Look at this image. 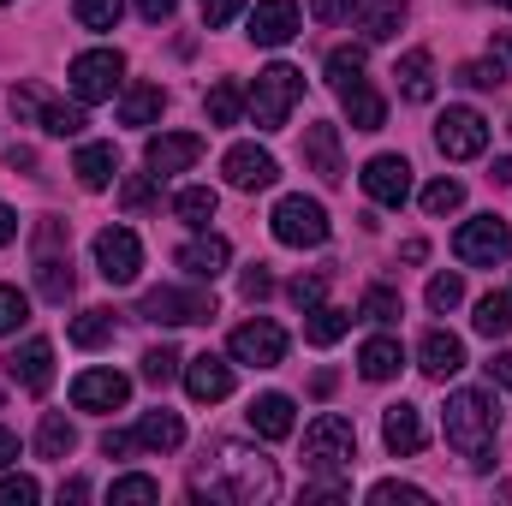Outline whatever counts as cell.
<instances>
[{"instance_id": "obj_1", "label": "cell", "mask_w": 512, "mask_h": 506, "mask_svg": "<svg viewBox=\"0 0 512 506\" xmlns=\"http://www.w3.org/2000/svg\"><path fill=\"white\" fill-rule=\"evenodd\" d=\"M191 495H215V501H239V506H256V501H274L280 495V471L268 453H256L245 441H215V453H203L197 477H191Z\"/></svg>"}, {"instance_id": "obj_2", "label": "cell", "mask_w": 512, "mask_h": 506, "mask_svg": "<svg viewBox=\"0 0 512 506\" xmlns=\"http://www.w3.org/2000/svg\"><path fill=\"white\" fill-rule=\"evenodd\" d=\"M441 429H447V447L471 459V471H489V465H495V435H501V405H495V393H483V387L447 393Z\"/></svg>"}, {"instance_id": "obj_3", "label": "cell", "mask_w": 512, "mask_h": 506, "mask_svg": "<svg viewBox=\"0 0 512 506\" xmlns=\"http://www.w3.org/2000/svg\"><path fill=\"white\" fill-rule=\"evenodd\" d=\"M30 262H36V292L48 304L72 298V227L60 215H42L30 233Z\"/></svg>"}, {"instance_id": "obj_4", "label": "cell", "mask_w": 512, "mask_h": 506, "mask_svg": "<svg viewBox=\"0 0 512 506\" xmlns=\"http://www.w3.org/2000/svg\"><path fill=\"white\" fill-rule=\"evenodd\" d=\"M304 102V72L298 66H286V60H274V66H262L251 84V96H245V108H251L256 131H280L292 120V108Z\"/></svg>"}, {"instance_id": "obj_5", "label": "cell", "mask_w": 512, "mask_h": 506, "mask_svg": "<svg viewBox=\"0 0 512 506\" xmlns=\"http://www.w3.org/2000/svg\"><path fill=\"white\" fill-rule=\"evenodd\" d=\"M352 459H358V429H352V417L322 411V417L304 429V465H310L316 477H340V471H352Z\"/></svg>"}, {"instance_id": "obj_6", "label": "cell", "mask_w": 512, "mask_h": 506, "mask_svg": "<svg viewBox=\"0 0 512 506\" xmlns=\"http://www.w3.org/2000/svg\"><path fill=\"white\" fill-rule=\"evenodd\" d=\"M268 227H274V239H280L286 251H316V245H328V209H322L316 197H304V191L280 197L274 215H268Z\"/></svg>"}, {"instance_id": "obj_7", "label": "cell", "mask_w": 512, "mask_h": 506, "mask_svg": "<svg viewBox=\"0 0 512 506\" xmlns=\"http://www.w3.org/2000/svg\"><path fill=\"white\" fill-rule=\"evenodd\" d=\"M12 120L18 126H42L48 137H78V131L90 126L84 120V102H54L42 84H18L12 90Z\"/></svg>"}, {"instance_id": "obj_8", "label": "cell", "mask_w": 512, "mask_h": 506, "mask_svg": "<svg viewBox=\"0 0 512 506\" xmlns=\"http://www.w3.org/2000/svg\"><path fill=\"white\" fill-rule=\"evenodd\" d=\"M143 316L167 322V328H191V322H215V292L197 286H149L143 292Z\"/></svg>"}, {"instance_id": "obj_9", "label": "cell", "mask_w": 512, "mask_h": 506, "mask_svg": "<svg viewBox=\"0 0 512 506\" xmlns=\"http://www.w3.org/2000/svg\"><path fill=\"white\" fill-rule=\"evenodd\" d=\"M120 78H126V54L120 48H84L78 60H72V96L90 108V102H108L114 90H120Z\"/></svg>"}, {"instance_id": "obj_10", "label": "cell", "mask_w": 512, "mask_h": 506, "mask_svg": "<svg viewBox=\"0 0 512 506\" xmlns=\"http://www.w3.org/2000/svg\"><path fill=\"white\" fill-rule=\"evenodd\" d=\"M227 358H233V364H251V370H274V364L286 358V328L268 322V316L239 322V328L227 334Z\"/></svg>"}, {"instance_id": "obj_11", "label": "cell", "mask_w": 512, "mask_h": 506, "mask_svg": "<svg viewBox=\"0 0 512 506\" xmlns=\"http://www.w3.org/2000/svg\"><path fill=\"white\" fill-rule=\"evenodd\" d=\"M453 251H459V262H471V268H495V262H507L512 256L507 221H501V215H471V221L459 227Z\"/></svg>"}, {"instance_id": "obj_12", "label": "cell", "mask_w": 512, "mask_h": 506, "mask_svg": "<svg viewBox=\"0 0 512 506\" xmlns=\"http://www.w3.org/2000/svg\"><path fill=\"white\" fill-rule=\"evenodd\" d=\"M435 149H441L447 161H477V155L489 149V120H483L477 108H447V114L435 120Z\"/></svg>"}, {"instance_id": "obj_13", "label": "cell", "mask_w": 512, "mask_h": 506, "mask_svg": "<svg viewBox=\"0 0 512 506\" xmlns=\"http://www.w3.org/2000/svg\"><path fill=\"white\" fill-rule=\"evenodd\" d=\"M173 262L185 268V280H203V286H215V280L233 268V245H227L221 233H209V227H203V233H191V239L173 251Z\"/></svg>"}, {"instance_id": "obj_14", "label": "cell", "mask_w": 512, "mask_h": 506, "mask_svg": "<svg viewBox=\"0 0 512 506\" xmlns=\"http://www.w3.org/2000/svg\"><path fill=\"white\" fill-rule=\"evenodd\" d=\"M96 268H102L108 286H131L137 268H143V245H137V233H131V227H102V233H96Z\"/></svg>"}, {"instance_id": "obj_15", "label": "cell", "mask_w": 512, "mask_h": 506, "mask_svg": "<svg viewBox=\"0 0 512 506\" xmlns=\"http://www.w3.org/2000/svg\"><path fill=\"white\" fill-rule=\"evenodd\" d=\"M197 161H203V137H197V131H161V137L143 143L149 179H173V173H185V167H197Z\"/></svg>"}, {"instance_id": "obj_16", "label": "cell", "mask_w": 512, "mask_h": 506, "mask_svg": "<svg viewBox=\"0 0 512 506\" xmlns=\"http://www.w3.org/2000/svg\"><path fill=\"white\" fill-rule=\"evenodd\" d=\"M358 179H364V197L382 203V209H399L411 197V161L405 155H370Z\"/></svg>"}, {"instance_id": "obj_17", "label": "cell", "mask_w": 512, "mask_h": 506, "mask_svg": "<svg viewBox=\"0 0 512 506\" xmlns=\"http://www.w3.org/2000/svg\"><path fill=\"white\" fill-rule=\"evenodd\" d=\"M221 173H227L233 191H268V185L280 179V161H274L268 149H256V143H233L227 161H221Z\"/></svg>"}, {"instance_id": "obj_18", "label": "cell", "mask_w": 512, "mask_h": 506, "mask_svg": "<svg viewBox=\"0 0 512 506\" xmlns=\"http://www.w3.org/2000/svg\"><path fill=\"white\" fill-rule=\"evenodd\" d=\"M126 399H131V376H120V370H84L72 381L78 411H126Z\"/></svg>"}, {"instance_id": "obj_19", "label": "cell", "mask_w": 512, "mask_h": 506, "mask_svg": "<svg viewBox=\"0 0 512 506\" xmlns=\"http://www.w3.org/2000/svg\"><path fill=\"white\" fill-rule=\"evenodd\" d=\"M6 376L18 381L24 393H48V381H54V346L42 334H30L24 346L6 352Z\"/></svg>"}, {"instance_id": "obj_20", "label": "cell", "mask_w": 512, "mask_h": 506, "mask_svg": "<svg viewBox=\"0 0 512 506\" xmlns=\"http://www.w3.org/2000/svg\"><path fill=\"white\" fill-rule=\"evenodd\" d=\"M233 364L227 358H215V352H197V358H185V393L197 399V405H221L227 393H233Z\"/></svg>"}, {"instance_id": "obj_21", "label": "cell", "mask_w": 512, "mask_h": 506, "mask_svg": "<svg viewBox=\"0 0 512 506\" xmlns=\"http://www.w3.org/2000/svg\"><path fill=\"white\" fill-rule=\"evenodd\" d=\"M298 0H256L251 6V42L256 48H286L298 36Z\"/></svg>"}, {"instance_id": "obj_22", "label": "cell", "mask_w": 512, "mask_h": 506, "mask_svg": "<svg viewBox=\"0 0 512 506\" xmlns=\"http://www.w3.org/2000/svg\"><path fill=\"white\" fill-rule=\"evenodd\" d=\"M417 370L429 381H447L465 370V340L459 334H447V328H429L423 334V346H417Z\"/></svg>"}, {"instance_id": "obj_23", "label": "cell", "mask_w": 512, "mask_h": 506, "mask_svg": "<svg viewBox=\"0 0 512 506\" xmlns=\"http://www.w3.org/2000/svg\"><path fill=\"white\" fill-rule=\"evenodd\" d=\"M382 441L387 453H399V459H411V453H423V441H429V429H423V411L417 405H387L382 411Z\"/></svg>"}, {"instance_id": "obj_24", "label": "cell", "mask_w": 512, "mask_h": 506, "mask_svg": "<svg viewBox=\"0 0 512 506\" xmlns=\"http://www.w3.org/2000/svg\"><path fill=\"white\" fill-rule=\"evenodd\" d=\"M304 161L322 185H340L346 179V161H340V126H304Z\"/></svg>"}, {"instance_id": "obj_25", "label": "cell", "mask_w": 512, "mask_h": 506, "mask_svg": "<svg viewBox=\"0 0 512 506\" xmlns=\"http://www.w3.org/2000/svg\"><path fill=\"white\" fill-rule=\"evenodd\" d=\"M340 108H346L352 131H382V126H387V96L370 84V78L346 84V90H340Z\"/></svg>"}, {"instance_id": "obj_26", "label": "cell", "mask_w": 512, "mask_h": 506, "mask_svg": "<svg viewBox=\"0 0 512 506\" xmlns=\"http://www.w3.org/2000/svg\"><path fill=\"white\" fill-rule=\"evenodd\" d=\"M251 429L262 435V441H286V435L298 429L292 399H286V393H256L251 399Z\"/></svg>"}, {"instance_id": "obj_27", "label": "cell", "mask_w": 512, "mask_h": 506, "mask_svg": "<svg viewBox=\"0 0 512 506\" xmlns=\"http://www.w3.org/2000/svg\"><path fill=\"white\" fill-rule=\"evenodd\" d=\"M137 447H143V453H179V447H185L179 411H143V417H137Z\"/></svg>"}, {"instance_id": "obj_28", "label": "cell", "mask_w": 512, "mask_h": 506, "mask_svg": "<svg viewBox=\"0 0 512 506\" xmlns=\"http://www.w3.org/2000/svg\"><path fill=\"white\" fill-rule=\"evenodd\" d=\"M399 370H405V346H399L393 334H370L364 352H358V376L364 381H393Z\"/></svg>"}, {"instance_id": "obj_29", "label": "cell", "mask_w": 512, "mask_h": 506, "mask_svg": "<svg viewBox=\"0 0 512 506\" xmlns=\"http://www.w3.org/2000/svg\"><path fill=\"white\" fill-rule=\"evenodd\" d=\"M393 78H399V96L405 102H435V60H429V48H411L393 66Z\"/></svg>"}, {"instance_id": "obj_30", "label": "cell", "mask_w": 512, "mask_h": 506, "mask_svg": "<svg viewBox=\"0 0 512 506\" xmlns=\"http://www.w3.org/2000/svg\"><path fill=\"white\" fill-rule=\"evenodd\" d=\"M72 173H78V185H84V191H108V185H114V173H120L114 143H84V149H78V161H72Z\"/></svg>"}, {"instance_id": "obj_31", "label": "cell", "mask_w": 512, "mask_h": 506, "mask_svg": "<svg viewBox=\"0 0 512 506\" xmlns=\"http://www.w3.org/2000/svg\"><path fill=\"white\" fill-rule=\"evenodd\" d=\"M167 114V90L161 84H131L126 96H120V126H155Z\"/></svg>"}, {"instance_id": "obj_32", "label": "cell", "mask_w": 512, "mask_h": 506, "mask_svg": "<svg viewBox=\"0 0 512 506\" xmlns=\"http://www.w3.org/2000/svg\"><path fill=\"white\" fill-rule=\"evenodd\" d=\"M346 328H352V310H340V304H316V310H304V340L310 346H334V340H346Z\"/></svg>"}, {"instance_id": "obj_33", "label": "cell", "mask_w": 512, "mask_h": 506, "mask_svg": "<svg viewBox=\"0 0 512 506\" xmlns=\"http://www.w3.org/2000/svg\"><path fill=\"white\" fill-rule=\"evenodd\" d=\"M358 24H364V42H393L405 30V0H376V6H358Z\"/></svg>"}, {"instance_id": "obj_34", "label": "cell", "mask_w": 512, "mask_h": 506, "mask_svg": "<svg viewBox=\"0 0 512 506\" xmlns=\"http://www.w3.org/2000/svg\"><path fill=\"white\" fill-rule=\"evenodd\" d=\"M471 328H477L483 340H507V334H512V292H483V298H477Z\"/></svg>"}, {"instance_id": "obj_35", "label": "cell", "mask_w": 512, "mask_h": 506, "mask_svg": "<svg viewBox=\"0 0 512 506\" xmlns=\"http://www.w3.org/2000/svg\"><path fill=\"white\" fill-rule=\"evenodd\" d=\"M215 209H221V197H215L209 185H185V191L173 197V215H179L185 227H197V233H203V227L215 221Z\"/></svg>"}, {"instance_id": "obj_36", "label": "cell", "mask_w": 512, "mask_h": 506, "mask_svg": "<svg viewBox=\"0 0 512 506\" xmlns=\"http://www.w3.org/2000/svg\"><path fill=\"white\" fill-rule=\"evenodd\" d=\"M72 447H78V429H72L60 411H48V417L36 423V453H42V459H72Z\"/></svg>"}, {"instance_id": "obj_37", "label": "cell", "mask_w": 512, "mask_h": 506, "mask_svg": "<svg viewBox=\"0 0 512 506\" xmlns=\"http://www.w3.org/2000/svg\"><path fill=\"white\" fill-rule=\"evenodd\" d=\"M203 114H209V126H239V114H245V90H239V84H215V90L203 96Z\"/></svg>"}, {"instance_id": "obj_38", "label": "cell", "mask_w": 512, "mask_h": 506, "mask_svg": "<svg viewBox=\"0 0 512 506\" xmlns=\"http://www.w3.org/2000/svg\"><path fill=\"white\" fill-rule=\"evenodd\" d=\"M108 340H114V310H84V316H72V346L96 352V346H108Z\"/></svg>"}, {"instance_id": "obj_39", "label": "cell", "mask_w": 512, "mask_h": 506, "mask_svg": "<svg viewBox=\"0 0 512 506\" xmlns=\"http://www.w3.org/2000/svg\"><path fill=\"white\" fill-rule=\"evenodd\" d=\"M322 72H328V84H334V90L358 84V78H364V48H358V42H352V48H334V54L322 60Z\"/></svg>"}, {"instance_id": "obj_40", "label": "cell", "mask_w": 512, "mask_h": 506, "mask_svg": "<svg viewBox=\"0 0 512 506\" xmlns=\"http://www.w3.org/2000/svg\"><path fill=\"white\" fill-rule=\"evenodd\" d=\"M459 84H465V90H501V84H507V60H501V54L465 60V66H459Z\"/></svg>"}, {"instance_id": "obj_41", "label": "cell", "mask_w": 512, "mask_h": 506, "mask_svg": "<svg viewBox=\"0 0 512 506\" xmlns=\"http://www.w3.org/2000/svg\"><path fill=\"white\" fill-rule=\"evenodd\" d=\"M108 501L114 506H149V501H161V483L143 477V471H131V477H120V483L108 489Z\"/></svg>"}, {"instance_id": "obj_42", "label": "cell", "mask_w": 512, "mask_h": 506, "mask_svg": "<svg viewBox=\"0 0 512 506\" xmlns=\"http://www.w3.org/2000/svg\"><path fill=\"white\" fill-rule=\"evenodd\" d=\"M173 376H185V358H179L173 346H149V352H143V381H149V387H167Z\"/></svg>"}, {"instance_id": "obj_43", "label": "cell", "mask_w": 512, "mask_h": 506, "mask_svg": "<svg viewBox=\"0 0 512 506\" xmlns=\"http://www.w3.org/2000/svg\"><path fill=\"white\" fill-rule=\"evenodd\" d=\"M399 310H405V304H399V292H393V286H370V292H364V304H358V316H352V322H393V316H399Z\"/></svg>"}, {"instance_id": "obj_44", "label": "cell", "mask_w": 512, "mask_h": 506, "mask_svg": "<svg viewBox=\"0 0 512 506\" xmlns=\"http://www.w3.org/2000/svg\"><path fill=\"white\" fill-rule=\"evenodd\" d=\"M423 209H429V215H453V209H465V185H459V179H435V185H423Z\"/></svg>"}, {"instance_id": "obj_45", "label": "cell", "mask_w": 512, "mask_h": 506, "mask_svg": "<svg viewBox=\"0 0 512 506\" xmlns=\"http://www.w3.org/2000/svg\"><path fill=\"white\" fill-rule=\"evenodd\" d=\"M459 304H465V274H435V280H429V310L447 316V310H459Z\"/></svg>"}, {"instance_id": "obj_46", "label": "cell", "mask_w": 512, "mask_h": 506, "mask_svg": "<svg viewBox=\"0 0 512 506\" xmlns=\"http://www.w3.org/2000/svg\"><path fill=\"white\" fill-rule=\"evenodd\" d=\"M286 292H292V304H298V310H316V304L328 298V268H310V274H298Z\"/></svg>"}, {"instance_id": "obj_47", "label": "cell", "mask_w": 512, "mask_h": 506, "mask_svg": "<svg viewBox=\"0 0 512 506\" xmlns=\"http://www.w3.org/2000/svg\"><path fill=\"white\" fill-rule=\"evenodd\" d=\"M126 12V0H78V24L84 30H114Z\"/></svg>"}, {"instance_id": "obj_48", "label": "cell", "mask_w": 512, "mask_h": 506, "mask_svg": "<svg viewBox=\"0 0 512 506\" xmlns=\"http://www.w3.org/2000/svg\"><path fill=\"white\" fill-rule=\"evenodd\" d=\"M370 501H376V506H393V501L423 506V501H429V489H417V483H399V477H387V483H376V489H370Z\"/></svg>"}, {"instance_id": "obj_49", "label": "cell", "mask_w": 512, "mask_h": 506, "mask_svg": "<svg viewBox=\"0 0 512 506\" xmlns=\"http://www.w3.org/2000/svg\"><path fill=\"white\" fill-rule=\"evenodd\" d=\"M24 316H30V298L18 286H0V334H18Z\"/></svg>"}, {"instance_id": "obj_50", "label": "cell", "mask_w": 512, "mask_h": 506, "mask_svg": "<svg viewBox=\"0 0 512 506\" xmlns=\"http://www.w3.org/2000/svg\"><path fill=\"white\" fill-rule=\"evenodd\" d=\"M30 501H42L36 477H0V506H30Z\"/></svg>"}, {"instance_id": "obj_51", "label": "cell", "mask_w": 512, "mask_h": 506, "mask_svg": "<svg viewBox=\"0 0 512 506\" xmlns=\"http://www.w3.org/2000/svg\"><path fill=\"white\" fill-rule=\"evenodd\" d=\"M197 6H203V24H209V30H227L251 0H197Z\"/></svg>"}, {"instance_id": "obj_52", "label": "cell", "mask_w": 512, "mask_h": 506, "mask_svg": "<svg viewBox=\"0 0 512 506\" xmlns=\"http://www.w3.org/2000/svg\"><path fill=\"white\" fill-rule=\"evenodd\" d=\"M358 12V0H310V18L316 24H346Z\"/></svg>"}, {"instance_id": "obj_53", "label": "cell", "mask_w": 512, "mask_h": 506, "mask_svg": "<svg viewBox=\"0 0 512 506\" xmlns=\"http://www.w3.org/2000/svg\"><path fill=\"white\" fill-rule=\"evenodd\" d=\"M120 203H126V209H149V203H155V185L137 173V179H126V185H120Z\"/></svg>"}, {"instance_id": "obj_54", "label": "cell", "mask_w": 512, "mask_h": 506, "mask_svg": "<svg viewBox=\"0 0 512 506\" xmlns=\"http://www.w3.org/2000/svg\"><path fill=\"white\" fill-rule=\"evenodd\" d=\"M102 453H108V459H126V453H137V429H108V435H102Z\"/></svg>"}, {"instance_id": "obj_55", "label": "cell", "mask_w": 512, "mask_h": 506, "mask_svg": "<svg viewBox=\"0 0 512 506\" xmlns=\"http://www.w3.org/2000/svg\"><path fill=\"white\" fill-rule=\"evenodd\" d=\"M268 292H274V274H268V268H262V262H256L251 274H245V298H251V304H262V298H268Z\"/></svg>"}, {"instance_id": "obj_56", "label": "cell", "mask_w": 512, "mask_h": 506, "mask_svg": "<svg viewBox=\"0 0 512 506\" xmlns=\"http://www.w3.org/2000/svg\"><path fill=\"white\" fill-rule=\"evenodd\" d=\"M483 370H489V381H495V387H512V352H495Z\"/></svg>"}, {"instance_id": "obj_57", "label": "cell", "mask_w": 512, "mask_h": 506, "mask_svg": "<svg viewBox=\"0 0 512 506\" xmlns=\"http://www.w3.org/2000/svg\"><path fill=\"white\" fill-rule=\"evenodd\" d=\"M173 6H179V0H137V12H143L149 24H161V18H173Z\"/></svg>"}, {"instance_id": "obj_58", "label": "cell", "mask_w": 512, "mask_h": 506, "mask_svg": "<svg viewBox=\"0 0 512 506\" xmlns=\"http://www.w3.org/2000/svg\"><path fill=\"white\" fill-rule=\"evenodd\" d=\"M60 501H90V483H84V477H66V483H60Z\"/></svg>"}, {"instance_id": "obj_59", "label": "cell", "mask_w": 512, "mask_h": 506, "mask_svg": "<svg viewBox=\"0 0 512 506\" xmlns=\"http://www.w3.org/2000/svg\"><path fill=\"white\" fill-rule=\"evenodd\" d=\"M12 239H18V215L0 203V245H12Z\"/></svg>"}, {"instance_id": "obj_60", "label": "cell", "mask_w": 512, "mask_h": 506, "mask_svg": "<svg viewBox=\"0 0 512 506\" xmlns=\"http://www.w3.org/2000/svg\"><path fill=\"white\" fill-rule=\"evenodd\" d=\"M12 459H18V435H12V429H0V471H6Z\"/></svg>"}, {"instance_id": "obj_61", "label": "cell", "mask_w": 512, "mask_h": 506, "mask_svg": "<svg viewBox=\"0 0 512 506\" xmlns=\"http://www.w3.org/2000/svg\"><path fill=\"white\" fill-rule=\"evenodd\" d=\"M489 179H495V185H512V155H501V161L489 167Z\"/></svg>"}, {"instance_id": "obj_62", "label": "cell", "mask_w": 512, "mask_h": 506, "mask_svg": "<svg viewBox=\"0 0 512 506\" xmlns=\"http://www.w3.org/2000/svg\"><path fill=\"white\" fill-rule=\"evenodd\" d=\"M501 54H512V36H501Z\"/></svg>"}, {"instance_id": "obj_63", "label": "cell", "mask_w": 512, "mask_h": 506, "mask_svg": "<svg viewBox=\"0 0 512 506\" xmlns=\"http://www.w3.org/2000/svg\"><path fill=\"white\" fill-rule=\"evenodd\" d=\"M495 6H507V12H512V0H495Z\"/></svg>"}, {"instance_id": "obj_64", "label": "cell", "mask_w": 512, "mask_h": 506, "mask_svg": "<svg viewBox=\"0 0 512 506\" xmlns=\"http://www.w3.org/2000/svg\"><path fill=\"white\" fill-rule=\"evenodd\" d=\"M0 6H12V0H0Z\"/></svg>"}]
</instances>
